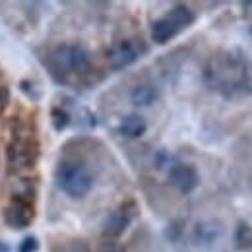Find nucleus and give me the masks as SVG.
<instances>
[{
    "mask_svg": "<svg viewBox=\"0 0 252 252\" xmlns=\"http://www.w3.org/2000/svg\"><path fill=\"white\" fill-rule=\"evenodd\" d=\"M0 252H10V247L6 243H2V241H0Z\"/></svg>",
    "mask_w": 252,
    "mask_h": 252,
    "instance_id": "20",
    "label": "nucleus"
},
{
    "mask_svg": "<svg viewBox=\"0 0 252 252\" xmlns=\"http://www.w3.org/2000/svg\"><path fill=\"white\" fill-rule=\"evenodd\" d=\"M204 78L210 88L218 90L220 94L227 95V97L235 95L237 92H243L247 86V74L231 57L214 59L206 66Z\"/></svg>",
    "mask_w": 252,
    "mask_h": 252,
    "instance_id": "2",
    "label": "nucleus"
},
{
    "mask_svg": "<svg viewBox=\"0 0 252 252\" xmlns=\"http://www.w3.org/2000/svg\"><path fill=\"white\" fill-rule=\"evenodd\" d=\"M169 181H171V185L179 190V192L190 194L192 190L198 187L200 177H198V171H196L192 165L177 163V165H173V169L169 171Z\"/></svg>",
    "mask_w": 252,
    "mask_h": 252,
    "instance_id": "8",
    "label": "nucleus"
},
{
    "mask_svg": "<svg viewBox=\"0 0 252 252\" xmlns=\"http://www.w3.org/2000/svg\"><path fill=\"white\" fill-rule=\"evenodd\" d=\"M51 76L59 82H66L70 74H86L92 68V55L82 45H59L47 59Z\"/></svg>",
    "mask_w": 252,
    "mask_h": 252,
    "instance_id": "1",
    "label": "nucleus"
},
{
    "mask_svg": "<svg viewBox=\"0 0 252 252\" xmlns=\"http://www.w3.org/2000/svg\"><path fill=\"white\" fill-rule=\"evenodd\" d=\"M53 252H92L90 247L80 241V239H72V241H66V243H61L59 247H55Z\"/></svg>",
    "mask_w": 252,
    "mask_h": 252,
    "instance_id": "15",
    "label": "nucleus"
},
{
    "mask_svg": "<svg viewBox=\"0 0 252 252\" xmlns=\"http://www.w3.org/2000/svg\"><path fill=\"white\" fill-rule=\"evenodd\" d=\"M39 251V243L35 237H26L22 243H20V249L18 252H37Z\"/></svg>",
    "mask_w": 252,
    "mask_h": 252,
    "instance_id": "17",
    "label": "nucleus"
},
{
    "mask_svg": "<svg viewBox=\"0 0 252 252\" xmlns=\"http://www.w3.org/2000/svg\"><path fill=\"white\" fill-rule=\"evenodd\" d=\"M152 39H154V43H158V45H165V43H169L175 35H179V30H177V26L167 18V16H163V18H159L156 20L154 24H152Z\"/></svg>",
    "mask_w": 252,
    "mask_h": 252,
    "instance_id": "9",
    "label": "nucleus"
},
{
    "mask_svg": "<svg viewBox=\"0 0 252 252\" xmlns=\"http://www.w3.org/2000/svg\"><path fill=\"white\" fill-rule=\"evenodd\" d=\"M39 144L33 138L18 136L6 148V161L14 169H32L39 159Z\"/></svg>",
    "mask_w": 252,
    "mask_h": 252,
    "instance_id": "4",
    "label": "nucleus"
},
{
    "mask_svg": "<svg viewBox=\"0 0 252 252\" xmlns=\"http://www.w3.org/2000/svg\"><path fill=\"white\" fill-rule=\"evenodd\" d=\"M235 249L251 251L252 249V227L249 223H239L235 229Z\"/></svg>",
    "mask_w": 252,
    "mask_h": 252,
    "instance_id": "14",
    "label": "nucleus"
},
{
    "mask_svg": "<svg viewBox=\"0 0 252 252\" xmlns=\"http://www.w3.org/2000/svg\"><path fill=\"white\" fill-rule=\"evenodd\" d=\"M167 18L177 26L179 32L187 30L190 24L194 22V14H192V10H190L189 6H185V4H177V6L167 14Z\"/></svg>",
    "mask_w": 252,
    "mask_h": 252,
    "instance_id": "13",
    "label": "nucleus"
},
{
    "mask_svg": "<svg viewBox=\"0 0 252 252\" xmlns=\"http://www.w3.org/2000/svg\"><path fill=\"white\" fill-rule=\"evenodd\" d=\"M146 121H144V117H140V115H128L123 119V123L119 126V132L125 136V138H140L144 132H146Z\"/></svg>",
    "mask_w": 252,
    "mask_h": 252,
    "instance_id": "12",
    "label": "nucleus"
},
{
    "mask_svg": "<svg viewBox=\"0 0 252 252\" xmlns=\"http://www.w3.org/2000/svg\"><path fill=\"white\" fill-rule=\"evenodd\" d=\"M99 252H125V249H123V245H119V243H105V245L99 249Z\"/></svg>",
    "mask_w": 252,
    "mask_h": 252,
    "instance_id": "19",
    "label": "nucleus"
},
{
    "mask_svg": "<svg viewBox=\"0 0 252 252\" xmlns=\"http://www.w3.org/2000/svg\"><path fill=\"white\" fill-rule=\"evenodd\" d=\"M0 76H2V70H0Z\"/></svg>",
    "mask_w": 252,
    "mask_h": 252,
    "instance_id": "21",
    "label": "nucleus"
},
{
    "mask_svg": "<svg viewBox=\"0 0 252 252\" xmlns=\"http://www.w3.org/2000/svg\"><path fill=\"white\" fill-rule=\"evenodd\" d=\"M35 220V212H33L32 200H20V198H12V204L6 206L2 210V221L4 225H8L10 229H26L30 227Z\"/></svg>",
    "mask_w": 252,
    "mask_h": 252,
    "instance_id": "5",
    "label": "nucleus"
},
{
    "mask_svg": "<svg viewBox=\"0 0 252 252\" xmlns=\"http://www.w3.org/2000/svg\"><path fill=\"white\" fill-rule=\"evenodd\" d=\"M51 123H53V126H55V130H64L66 126L70 125V115L64 111V109H61V107H55L53 111H51Z\"/></svg>",
    "mask_w": 252,
    "mask_h": 252,
    "instance_id": "16",
    "label": "nucleus"
},
{
    "mask_svg": "<svg viewBox=\"0 0 252 252\" xmlns=\"http://www.w3.org/2000/svg\"><path fill=\"white\" fill-rule=\"evenodd\" d=\"M221 235L220 223L216 221H202L194 227V241L198 245H210Z\"/></svg>",
    "mask_w": 252,
    "mask_h": 252,
    "instance_id": "11",
    "label": "nucleus"
},
{
    "mask_svg": "<svg viewBox=\"0 0 252 252\" xmlns=\"http://www.w3.org/2000/svg\"><path fill=\"white\" fill-rule=\"evenodd\" d=\"M159 97V90L154 84H138L132 92H130V101L136 107H148L152 103H156Z\"/></svg>",
    "mask_w": 252,
    "mask_h": 252,
    "instance_id": "10",
    "label": "nucleus"
},
{
    "mask_svg": "<svg viewBox=\"0 0 252 252\" xmlns=\"http://www.w3.org/2000/svg\"><path fill=\"white\" fill-rule=\"evenodd\" d=\"M134 208H136L134 202H128V204H123L121 208H117L103 223V235L109 237V239L121 237L128 229L132 218H134Z\"/></svg>",
    "mask_w": 252,
    "mask_h": 252,
    "instance_id": "7",
    "label": "nucleus"
},
{
    "mask_svg": "<svg viewBox=\"0 0 252 252\" xmlns=\"http://www.w3.org/2000/svg\"><path fill=\"white\" fill-rule=\"evenodd\" d=\"M8 101H10V90L4 88V86H0V113L8 107Z\"/></svg>",
    "mask_w": 252,
    "mask_h": 252,
    "instance_id": "18",
    "label": "nucleus"
},
{
    "mask_svg": "<svg viewBox=\"0 0 252 252\" xmlns=\"http://www.w3.org/2000/svg\"><path fill=\"white\" fill-rule=\"evenodd\" d=\"M140 57H142V49H140L138 43L132 41V39H123V41L115 43V45L109 49V53H107L109 64H111V68H115V70H123L126 66L134 64Z\"/></svg>",
    "mask_w": 252,
    "mask_h": 252,
    "instance_id": "6",
    "label": "nucleus"
},
{
    "mask_svg": "<svg viewBox=\"0 0 252 252\" xmlns=\"http://www.w3.org/2000/svg\"><path fill=\"white\" fill-rule=\"evenodd\" d=\"M55 181L64 194H68L70 198H78V200L88 196L90 190L94 189L92 171L84 163L74 161V159H63L57 165Z\"/></svg>",
    "mask_w": 252,
    "mask_h": 252,
    "instance_id": "3",
    "label": "nucleus"
}]
</instances>
